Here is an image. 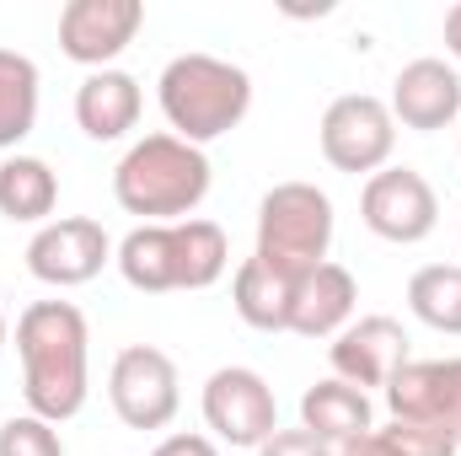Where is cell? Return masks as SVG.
I'll return each instance as SVG.
<instances>
[{
    "mask_svg": "<svg viewBox=\"0 0 461 456\" xmlns=\"http://www.w3.org/2000/svg\"><path fill=\"white\" fill-rule=\"evenodd\" d=\"M92 333L76 301H32L16 317V354H22V397L27 414L65 424L86 408L92 392Z\"/></svg>",
    "mask_w": 461,
    "mask_h": 456,
    "instance_id": "1",
    "label": "cell"
},
{
    "mask_svg": "<svg viewBox=\"0 0 461 456\" xmlns=\"http://www.w3.org/2000/svg\"><path fill=\"white\" fill-rule=\"evenodd\" d=\"M210 178L215 172H210L204 145H188L167 129V134H145L123 150V161L113 167V199L118 210L140 215L145 226H172L204 205Z\"/></svg>",
    "mask_w": 461,
    "mask_h": 456,
    "instance_id": "2",
    "label": "cell"
},
{
    "mask_svg": "<svg viewBox=\"0 0 461 456\" xmlns=\"http://www.w3.org/2000/svg\"><path fill=\"white\" fill-rule=\"evenodd\" d=\"M113 263L118 274L145 296L210 290L230 269V242L215 221L188 215V221H172V226H134L118 242Z\"/></svg>",
    "mask_w": 461,
    "mask_h": 456,
    "instance_id": "3",
    "label": "cell"
},
{
    "mask_svg": "<svg viewBox=\"0 0 461 456\" xmlns=\"http://www.w3.org/2000/svg\"><path fill=\"white\" fill-rule=\"evenodd\" d=\"M161 114L172 123L177 140L188 145H210L230 134L247 108H252V76L241 65H230L221 54H177L161 81H156Z\"/></svg>",
    "mask_w": 461,
    "mask_h": 456,
    "instance_id": "4",
    "label": "cell"
},
{
    "mask_svg": "<svg viewBox=\"0 0 461 456\" xmlns=\"http://www.w3.org/2000/svg\"><path fill=\"white\" fill-rule=\"evenodd\" d=\"M333 247V199L317 183H274L258 205V247L252 258L301 279L328 263Z\"/></svg>",
    "mask_w": 461,
    "mask_h": 456,
    "instance_id": "5",
    "label": "cell"
},
{
    "mask_svg": "<svg viewBox=\"0 0 461 456\" xmlns=\"http://www.w3.org/2000/svg\"><path fill=\"white\" fill-rule=\"evenodd\" d=\"M317 140H322V156L328 167H339L348 178H375L392 150H397V118L381 97L370 92H348V97H333L328 114L317 123Z\"/></svg>",
    "mask_w": 461,
    "mask_h": 456,
    "instance_id": "6",
    "label": "cell"
},
{
    "mask_svg": "<svg viewBox=\"0 0 461 456\" xmlns=\"http://www.w3.org/2000/svg\"><path fill=\"white\" fill-rule=\"evenodd\" d=\"M108 403L129 430H167L183 408L177 360L156 343H129L108 370Z\"/></svg>",
    "mask_w": 461,
    "mask_h": 456,
    "instance_id": "7",
    "label": "cell"
},
{
    "mask_svg": "<svg viewBox=\"0 0 461 456\" xmlns=\"http://www.w3.org/2000/svg\"><path fill=\"white\" fill-rule=\"evenodd\" d=\"M359 221L375 231L381 242L413 247V242H424L429 231L440 226V199H435V188H429L424 172H413V167H381L375 178H365Z\"/></svg>",
    "mask_w": 461,
    "mask_h": 456,
    "instance_id": "8",
    "label": "cell"
},
{
    "mask_svg": "<svg viewBox=\"0 0 461 456\" xmlns=\"http://www.w3.org/2000/svg\"><path fill=\"white\" fill-rule=\"evenodd\" d=\"M204 424L215 430V441L226 446H263L279 430V403L274 387L252 370V365H221L204 381Z\"/></svg>",
    "mask_w": 461,
    "mask_h": 456,
    "instance_id": "9",
    "label": "cell"
},
{
    "mask_svg": "<svg viewBox=\"0 0 461 456\" xmlns=\"http://www.w3.org/2000/svg\"><path fill=\"white\" fill-rule=\"evenodd\" d=\"M108 258H113V236L103 231V221H92V215L49 221V226H38V236L27 242L32 279H43L54 290H76V285L97 279Z\"/></svg>",
    "mask_w": 461,
    "mask_h": 456,
    "instance_id": "10",
    "label": "cell"
},
{
    "mask_svg": "<svg viewBox=\"0 0 461 456\" xmlns=\"http://www.w3.org/2000/svg\"><path fill=\"white\" fill-rule=\"evenodd\" d=\"M145 27L140 0H70L59 11V49L86 70H113V59Z\"/></svg>",
    "mask_w": 461,
    "mask_h": 456,
    "instance_id": "11",
    "label": "cell"
},
{
    "mask_svg": "<svg viewBox=\"0 0 461 456\" xmlns=\"http://www.w3.org/2000/svg\"><path fill=\"white\" fill-rule=\"evenodd\" d=\"M386 408L392 419L435 424L461 441V360H408L386 381Z\"/></svg>",
    "mask_w": 461,
    "mask_h": 456,
    "instance_id": "12",
    "label": "cell"
},
{
    "mask_svg": "<svg viewBox=\"0 0 461 456\" xmlns=\"http://www.w3.org/2000/svg\"><path fill=\"white\" fill-rule=\"evenodd\" d=\"M328 360H333V376L348 387H381L408 365V333L397 317H354L339 339L328 343Z\"/></svg>",
    "mask_w": 461,
    "mask_h": 456,
    "instance_id": "13",
    "label": "cell"
},
{
    "mask_svg": "<svg viewBox=\"0 0 461 456\" xmlns=\"http://www.w3.org/2000/svg\"><path fill=\"white\" fill-rule=\"evenodd\" d=\"M392 118L402 129H419V134H435V129H451L461 118V70L446 59H413L397 70L392 81Z\"/></svg>",
    "mask_w": 461,
    "mask_h": 456,
    "instance_id": "14",
    "label": "cell"
},
{
    "mask_svg": "<svg viewBox=\"0 0 461 456\" xmlns=\"http://www.w3.org/2000/svg\"><path fill=\"white\" fill-rule=\"evenodd\" d=\"M354 301H359V285H354V274L344 263H317L312 274L295 279L290 333H301V339H339L354 323Z\"/></svg>",
    "mask_w": 461,
    "mask_h": 456,
    "instance_id": "15",
    "label": "cell"
},
{
    "mask_svg": "<svg viewBox=\"0 0 461 456\" xmlns=\"http://www.w3.org/2000/svg\"><path fill=\"white\" fill-rule=\"evenodd\" d=\"M140 81L129 70H92L81 87H76V123L86 140H123L134 123H140Z\"/></svg>",
    "mask_w": 461,
    "mask_h": 456,
    "instance_id": "16",
    "label": "cell"
},
{
    "mask_svg": "<svg viewBox=\"0 0 461 456\" xmlns=\"http://www.w3.org/2000/svg\"><path fill=\"white\" fill-rule=\"evenodd\" d=\"M301 430H312L317 441H328L339 451V446H348V441H359V435L375 430V408H370V397L359 387L328 376V381L306 387V397H301Z\"/></svg>",
    "mask_w": 461,
    "mask_h": 456,
    "instance_id": "17",
    "label": "cell"
},
{
    "mask_svg": "<svg viewBox=\"0 0 461 456\" xmlns=\"http://www.w3.org/2000/svg\"><path fill=\"white\" fill-rule=\"evenodd\" d=\"M290 296H295V279L258 258H247L230 279V306L258 333H290Z\"/></svg>",
    "mask_w": 461,
    "mask_h": 456,
    "instance_id": "18",
    "label": "cell"
},
{
    "mask_svg": "<svg viewBox=\"0 0 461 456\" xmlns=\"http://www.w3.org/2000/svg\"><path fill=\"white\" fill-rule=\"evenodd\" d=\"M54 205H59V178H54V167L43 161V156H5L0 161V215L5 221H16V226H49V215H54Z\"/></svg>",
    "mask_w": 461,
    "mask_h": 456,
    "instance_id": "19",
    "label": "cell"
},
{
    "mask_svg": "<svg viewBox=\"0 0 461 456\" xmlns=\"http://www.w3.org/2000/svg\"><path fill=\"white\" fill-rule=\"evenodd\" d=\"M38 123V65L0 49V150H16Z\"/></svg>",
    "mask_w": 461,
    "mask_h": 456,
    "instance_id": "20",
    "label": "cell"
},
{
    "mask_svg": "<svg viewBox=\"0 0 461 456\" xmlns=\"http://www.w3.org/2000/svg\"><path fill=\"white\" fill-rule=\"evenodd\" d=\"M408 306L424 328L461 339V263H424L408 279Z\"/></svg>",
    "mask_w": 461,
    "mask_h": 456,
    "instance_id": "21",
    "label": "cell"
},
{
    "mask_svg": "<svg viewBox=\"0 0 461 456\" xmlns=\"http://www.w3.org/2000/svg\"><path fill=\"white\" fill-rule=\"evenodd\" d=\"M0 456H65V441L49 419L16 414V419L0 424Z\"/></svg>",
    "mask_w": 461,
    "mask_h": 456,
    "instance_id": "22",
    "label": "cell"
},
{
    "mask_svg": "<svg viewBox=\"0 0 461 456\" xmlns=\"http://www.w3.org/2000/svg\"><path fill=\"white\" fill-rule=\"evenodd\" d=\"M381 435L392 441L397 456H456V446H461L456 435H446L435 424H408V419H392Z\"/></svg>",
    "mask_w": 461,
    "mask_h": 456,
    "instance_id": "23",
    "label": "cell"
},
{
    "mask_svg": "<svg viewBox=\"0 0 461 456\" xmlns=\"http://www.w3.org/2000/svg\"><path fill=\"white\" fill-rule=\"evenodd\" d=\"M258 456H339L328 441H317L312 430H274L263 446H258Z\"/></svg>",
    "mask_w": 461,
    "mask_h": 456,
    "instance_id": "24",
    "label": "cell"
},
{
    "mask_svg": "<svg viewBox=\"0 0 461 456\" xmlns=\"http://www.w3.org/2000/svg\"><path fill=\"white\" fill-rule=\"evenodd\" d=\"M150 456H221V451H215L210 435H167Z\"/></svg>",
    "mask_w": 461,
    "mask_h": 456,
    "instance_id": "25",
    "label": "cell"
},
{
    "mask_svg": "<svg viewBox=\"0 0 461 456\" xmlns=\"http://www.w3.org/2000/svg\"><path fill=\"white\" fill-rule=\"evenodd\" d=\"M339 456H397V451H392V441H386L381 430H370V435H359V441L339 446Z\"/></svg>",
    "mask_w": 461,
    "mask_h": 456,
    "instance_id": "26",
    "label": "cell"
},
{
    "mask_svg": "<svg viewBox=\"0 0 461 456\" xmlns=\"http://www.w3.org/2000/svg\"><path fill=\"white\" fill-rule=\"evenodd\" d=\"M446 49H451V59L461 65V0L446 11Z\"/></svg>",
    "mask_w": 461,
    "mask_h": 456,
    "instance_id": "27",
    "label": "cell"
},
{
    "mask_svg": "<svg viewBox=\"0 0 461 456\" xmlns=\"http://www.w3.org/2000/svg\"><path fill=\"white\" fill-rule=\"evenodd\" d=\"M0 354H5V312H0Z\"/></svg>",
    "mask_w": 461,
    "mask_h": 456,
    "instance_id": "28",
    "label": "cell"
}]
</instances>
